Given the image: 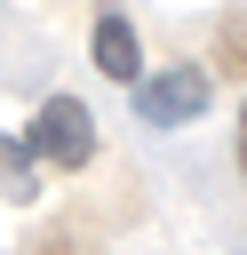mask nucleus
Returning a JSON list of instances; mask_svg holds the SVG:
<instances>
[{
    "instance_id": "nucleus-4",
    "label": "nucleus",
    "mask_w": 247,
    "mask_h": 255,
    "mask_svg": "<svg viewBox=\"0 0 247 255\" xmlns=\"http://www.w3.org/2000/svg\"><path fill=\"white\" fill-rule=\"evenodd\" d=\"M0 191L32 199V151H24V135H0Z\"/></svg>"
},
{
    "instance_id": "nucleus-5",
    "label": "nucleus",
    "mask_w": 247,
    "mask_h": 255,
    "mask_svg": "<svg viewBox=\"0 0 247 255\" xmlns=\"http://www.w3.org/2000/svg\"><path fill=\"white\" fill-rule=\"evenodd\" d=\"M239 167H247V104H239Z\"/></svg>"
},
{
    "instance_id": "nucleus-1",
    "label": "nucleus",
    "mask_w": 247,
    "mask_h": 255,
    "mask_svg": "<svg viewBox=\"0 0 247 255\" xmlns=\"http://www.w3.org/2000/svg\"><path fill=\"white\" fill-rule=\"evenodd\" d=\"M24 151H32V167H56V175L88 167V159H96V120H88V104H80V96H48V104L32 112V128H24Z\"/></svg>"
},
{
    "instance_id": "nucleus-2",
    "label": "nucleus",
    "mask_w": 247,
    "mask_h": 255,
    "mask_svg": "<svg viewBox=\"0 0 247 255\" xmlns=\"http://www.w3.org/2000/svg\"><path fill=\"white\" fill-rule=\"evenodd\" d=\"M135 112H143L151 128H183V120H199V112H207V72H199V64H167V72H151V80L135 88Z\"/></svg>"
},
{
    "instance_id": "nucleus-3",
    "label": "nucleus",
    "mask_w": 247,
    "mask_h": 255,
    "mask_svg": "<svg viewBox=\"0 0 247 255\" xmlns=\"http://www.w3.org/2000/svg\"><path fill=\"white\" fill-rule=\"evenodd\" d=\"M88 56H96V72H104V80L143 88V48H135V24H127L120 8H96V40H88Z\"/></svg>"
}]
</instances>
